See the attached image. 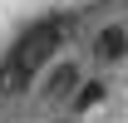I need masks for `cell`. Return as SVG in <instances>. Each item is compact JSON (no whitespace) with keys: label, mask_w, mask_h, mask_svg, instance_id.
<instances>
[{"label":"cell","mask_w":128,"mask_h":123,"mask_svg":"<svg viewBox=\"0 0 128 123\" xmlns=\"http://www.w3.org/2000/svg\"><path fill=\"white\" fill-rule=\"evenodd\" d=\"M98 94H104V89H98V84H84V89H79V104H74V108H89V104H94V98H98Z\"/></svg>","instance_id":"4"},{"label":"cell","mask_w":128,"mask_h":123,"mask_svg":"<svg viewBox=\"0 0 128 123\" xmlns=\"http://www.w3.org/2000/svg\"><path fill=\"white\" fill-rule=\"evenodd\" d=\"M54 49H59V25H34V30L15 44V54L0 64V94H5V98L25 94V89L34 84V74L49 64Z\"/></svg>","instance_id":"1"},{"label":"cell","mask_w":128,"mask_h":123,"mask_svg":"<svg viewBox=\"0 0 128 123\" xmlns=\"http://www.w3.org/2000/svg\"><path fill=\"white\" fill-rule=\"evenodd\" d=\"M79 89V64L69 59V64H54L49 69V79L40 84V104H54V98H64V94H74Z\"/></svg>","instance_id":"2"},{"label":"cell","mask_w":128,"mask_h":123,"mask_svg":"<svg viewBox=\"0 0 128 123\" xmlns=\"http://www.w3.org/2000/svg\"><path fill=\"white\" fill-rule=\"evenodd\" d=\"M123 54H128V30L123 25H108V30L94 34V59L98 64H118Z\"/></svg>","instance_id":"3"}]
</instances>
